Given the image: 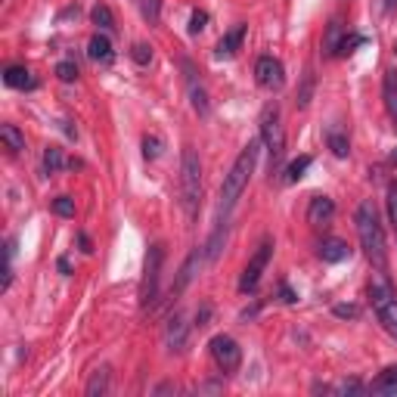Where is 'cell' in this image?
<instances>
[{
  "label": "cell",
  "instance_id": "obj_22",
  "mask_svg": "<svg viewBox=\"0 0 397 397\" xmlns=\"http://www.w3.org/2000/svg\"><path fill=\"white\" fill-rule=\"evenodd\" d=\"M345 34H347L345 25H341L338 19H332V22H329V31H326V53H329V56H338Z\"/></svg>",
  "mask_w": 397,
  "mask_h": 397
},
{
  "label": "cell",
  "instance_id": "obj_35",
  "mask_svg": "<svg viewBox=\"0 0 397 397\" xmlns=\"http://www.w3.org/2000/svg\"><path fill=\"white\" fill-rule=\"evenodd\" d=\"M205 25H208V12H205V10H192V16H190V34H198Z\"/></svg>",
  "mask_w": 397,
  "mask_h": 397
},
{
  "label": "cell",
  "instance_id": "obj_7",
  "mask_svg": "<svg viewBox=\"0 0 397 397\" xmlns=\"http://www.w3.org/2000/svg\"><path fill=\"white\" fill-rule=\"evenodd\" d=\"M270 254H273V242L264 239L258 245V252L252 254V261L245 264V270H242V279H239V292H242V295H248V292L258 289L261 276H264L267 264H270Z\"/></svg>",
  "mask_w": 397,
  "mask_h": 397
},
{
  "label": "cell",
  "instance_id": "obj_39",
  "mask_svg": "<svg viewBox=\"0 0 397 397\" xmlns=\"http://www.w3.org/2000/svg\"><path fill=\"white\" fill-rule=\"evenodd\" d=\"M56 267H59V273H65V276L72 273V264H68V258H59V261H56Z\"/></svg>",
  "mask_w": 397,
  "mask_h": 397
},
{
  "label": "cell",
  "instance_id": "obj_26",
  "mask_svg": "<svg viewBox=\"0 0 397 397\" xmlns=\"http://www.w3.org/2000/svg\"><path fill=\"white\" fill-rule=\"evenodd\" d=\"M90 19H93V25H96L99 31H115V16H112V10L105 3H96L90 10Z\"/></svg>",
  "mask_w": 397,
  "mask_h": 397
},
{
  "label": "cell",
  "instance_id": "obj_30",
  "mask_svg": "<svg viewBox=\"0 0 397 397\" xmlns=\"http://www.w3.org/2000/svg\"><path fill=\"white\" fill-rule=\"evenodd\" d=\"M385 205H388L391 227H394V233H397V177L388 183V198H385Z\"/></svg>",
  "mask_w": 397,
  "mask_h": 397
},
{
  "label": "cell",
  "instance_id": "obj_44",
  "mask_svg": "<svg viewBox=\"0 0 397 397\" xmlns=\"http://www.w3.org/2000/svg\"><path fill=\"white\" fill-rule=\"evenodd\" d=\"M394 50H397V43H394Z\"/></svg>",
  "mask_w": 397,
  "mask_h": 397
},
{
  "label": "cell",
  "instance_id": "obj_41",
  "mask_svg": "<svg viewBox=\"0 0 397 397\" xmlns=\"http://www.w3.org/2000/svg\"><path fill=\"white\" fill-rule=\"evenodd\" d=\"M167 391H174V385H171V382H165V385H159V388H155V394H167Z\"/></svg>",
  "mask_w": 397,
  "mask_h": 397
},
{
  "label": "cell",
  "instance_id": "obj_24",
  "mask_svg": "<svg viewBox=\"0 0 397 397\" xmlns=\"http://www.w3.org/2000/svg\"><path fill=\"white\" fill-rule=\"evenodd\" d=\"M65 165H68V161L62 159V149L59 146H47V149H43V174H47V177H50V174H59Z\"/></svg>",
  "mask_w": 397,
  "mask_h": 397
},
{
  "label": "cell",
  "instance_id": "obj_2",
  "mask_svg": "<svg viewBox=\"0 0 397 397\" xmlns=\"http://www.w3.org/2000/svg\"><path fill=\"white\" fill-rule=\"evenodd\" d=\"M258 152H261V143L252 140L239 155H236L230 174L223 177V186H221V211L223 214H227V211L239 202L242 192H245L248 180H252V174H254V165H258Z\"/></svg>",
  "mask_w": 397,
  "mask_h": 397
},
{
  "label": "cell",
  "instance_id": "obj_20",
  "mask_svg": "<svg viewBox=\"0 0 397 397\" xmlns=\"http://www.w3.org/2000/svg\"><path fill=\"white\" fill-rule=\"evenodd\" d=\"M326 143H329V149H332L335 159H347V152H351V140H347V134L341 128H329Z\"/></svg>",
  "mask_w": 397,
  "mask_h": 397
},
{
  "label": "cell",
  "instance_id": "obj_33",
  "mask_svg": "<svg viewBox=\"0 0 397 397\" xmlns=\"http://www.w3.org/2000/svg\"><path fill=\"white\" fill-rule=\"evenodd\" d=\"M56 78L65 81V84H72V81L78 78V65H74L72 59H62L59 65H56Z\"/></svg>",
  "mask_w": 397,
  "mask_h": 397
},
{
  "label": "cell",
  "instance_id": "obj_29",
  "mask_svg": "<svg viewBox=\"0 0 397 397\" xmlns=\"http://www.w3.org/2000/svg\"><path fill=\"white\" fill-rule=\"evenodd\" d=\"M161 146H165V143H161V136H155V134H146L143 136V155H146L149 161H155L161 155Z\"/></svg>",
  "mask_w": 397,
  "mask_h": 397
},
{
  "label": "cell",
  "instance_id": "obj_9",
  "mask_svg": "<svg viewBox=\"0 0 397 397\" xmlns=\"http://www.w3.org/2000/svg\"><path fill=\"white\" fill-rule=\"evenodd\" d=\"M254 81H258L264 90H279L285 84V68L276 56H261L254 62Z\"/></svg>",
  "mask_w": 397,
  "mask_h": 397
},
{
  "label": "cell",
  "instance_id": "obj_19",
  "mask_svg": "<svg viewBox=\"0 0 397 397\" xmlns=\"http://www.w3.org/2000/svg\"><path fill=\"white\" fill-rule=\"evenodd\" d=\"M109 378H112L109 366H99V369L90 376V382H87L84 394L87 397H105V394H109Z\"/></svg>",
  "mask_w": 397,
  "mask_h": 397
},
{
  "label": "cell",
  "instance_id": "obj_5",
  "mask_svg": "<svg viewBox=\"0 0 397 397\" xmlns=\"http://www.w3.org/2000/svg\"><path fill=\"white\" fill-rule=\"evenodd\" d=\"M369 301H372V310H376L378 323H382V329L391 338H397V295H394V289L385 283V276L369 283Z\"/></svg>",
  "mask_w": 397,
  "mask_h": 397
},
{
  "label": "cell",
  "instance_id": "obj_23",
  "mask_svg": "<svg viewBox=\"0 0 397 397\" xmlns=\"http://www.w3.org/2000/svg\"><path fill=\"white\" fill-rule=\"evenodd\" d=\"M0 140L6 143L10 152H22L25 149V134L16 128V124H3V128H0Z\"/></svg>",
  "mask_w": 397,
  "mask_h": 397
},
{
  "label": "cell",
  "instance_id": "obj_40",
  "mask_svg": "<svg viewBox=\"0 0 397 397\" xmlns=\"http://www.w3.org/2000/svg\"><path fill=\"white\" fill-rule=\"evenodd\" d=\"M341 391H363V385H360V382H345V385H341Z\"/></svg>",
  "mask_w": 397,
  "mask_h": 397
},
{
  "label": "cell",
  "instance_id": "obj_42",
  "mask_svg": "<svg viewBox=\"0 0 397 397\" xmlns=\"http://www.w3.org/2000/svg\"><path fill=\"white\" fill-rule=\"evenodd\" d=\"M78 242H81V248H84V252H90V239H87V236H84V233H81V236H78Z\"/></svg>",
  "mask_w": 397,
  "mask_h": 397
},
{
  "label": "cell",
  "instance_id": "obj_21",
  "mask_svg": "<svg viewBox=\"0 0 397 397\" xmlns=\"http://www.w3.org/2000/svg\"><path fill=\"white\" fill-rule=\"evenodd\" d=\"M223 239H227V221H221L211 233V239L205 242V261H217L221 258V248H223Z\"/></svg>",
  "mask_w": 397,
  "mask_h": 397
},
{
  "label": "cell",
  "instance_id": "obj_32",
  "mask_svg": "<svg viewBox=\"0 0 397 397\" xmlns=\"http://www.w3.org/2000/svg\"><path fill=\"white\" fill-rule=\"evenodd\" d=\"M53 214H59V217H74V198H72V196H56V198H53Z\"/></svg>",
  "mask_w": 397,
  "mask_h": 397
},
{
  "label": "cell",
  "instance_id": "obj_18",
  "mask_svg": "<svg viewBox=\"0 0 397 397\" xmlns=\"http://www.w3.org/2000/svg\"><path fill=\"white\" fill-rule=\"evenodd\" d=\"M347 254H351L347 242H341V239H323L320 242V258L326 261V264H338V261H345Z\"/></svg>",
  "mask_w": 397,
  "mask_h": 397
},
{
  "label": "cell",
  "instance_id": "obj_13",
  "mask_svg": "<svg viewBox=\"0 0 397 397\" xmlns=\"http://www.w3.org/2000/svg\"><path fill=\"white\" fill-rule=\"evenodd\" d=\"M242 41H245V25L239 22L221 37V43H217V59H230V56H236L239 47H242Z\"/></svg>",
  "mask_w": 397,
  "mask_h": 397
},
{
  "label": "cell",
  "instance_id": "obj_17",
  "mask_svg": "<svg viewBox=\"0 0 397 397\" xmlns=\"http://www.w3.org/2000/svg\"><path fill=\"white\" fill-rule=\"evenodd\" d=\"M382 96H385V109H388V115L397 121V68H388V72H385Z\"/></svg>",
  "mask_w": 397,
  "mask_h": 397
},
{
  "label": "cell",
  "instance_id": "obj_10",
  "mask_svg": "<svg viewBox=\"0 0 397 397\" xmlns=\"http://www.w3.org/2000/svg\"><path fill=\"white\" fill-rule=\"evenodd\" d=\"M186 338H190V323H186V316L180 314H171L167 316V326H165V345L171 347V351H183L186 347Z\"/></svg>",
  "mask_w": 397,
  "mask_h": 397
},
{
  "label": "cell",
  "instance_id": "obj_37",
  "mask_svg": "<svg viewBox=\"0 0 397 397\" xmlns=\"http://www.w3.org/2000/svg\"><path fill=\"white\" fill-rule=\"evenodd\" d=\"M208 316H211V307H208V304H202L198 314H196V326H208Z\"/></svg>",
  "mask_w": 397,
  "mask_h": 397
},
{
  "label": "cell",
  "instance_id": "obj_27",
  "mask_svg": "<svg viewBox=\"0 0 397 397\" xmlns=\"http://www.w3.org/2000/svg\"><path fill=\"white\" fill-rule=\"evenodd\" d=\"M310 155H298L295 161H289V167H285V183H298V180L304 177V171L310 167Z\"/></svg>",
  "mask_w": 397,
  "mask_h": 397
},
{
  "label": "cell",
  "instance_id": "obj_28",
  "mask_svg": "<svg viewBox=\"0 0 397 397\" xmlns=\"http://www.w3.org/2000/svg\"><path fill=\"white\" fill-rule=\"evenodd\" d=\"M136 6H140V16L146 19L149 25H159V19H161V0H136Z\"/></svg>",
  "mask_w": 397,
  "mask_h": 397
},
{
  "label": "cell",
  "instance_id": "obj_15",
  "mask_svg": "<svg viewBox=\"0 0 397 397\" xmlns=\"http://www.w3.org/2000/svg\"><path fill=\"white\" fill-rule=\"evenodd\" d=\"M3 84L12 87V90H31L37 81L31 78V72H28L25 65H10V68L3 72Z\"/></svg>",
  "mask_w": 397,
  "mask_h": 397
},
{
  "label": "cell",
  "instance_id": "obj_8",
  "mask_svg": "<svg viewBox=\"0 0 397 397\" xmlns=\"http://www.w3.org/2000/svg\"><path fill=\"white\" fill-rule=\"evenodd\" d=\"M211 357H214L217 369L221 372H236L242 363V347L236 345V338H230V335H214L211 338Z\"/></svg>",
  "mask_w": 397,
  "mask_h": 397
},
{
  "label": "cell",
  "instance_id": "obj_12",
  "mask_svg": "<svg viewBox=\"0 0 397 397\" xmlns=\"http://www.w3.org/2000/svg\"><path fill=\"white\" fill-rule=\"evenodd\" d=\"M87 56H90L93 62H99V65H112V62H115V50H112V41L105 37V31H96V34L90 37Z\"/></svg>",
  "mask_w": 397,
  "mask_h": 397
},
{
  "label": "cell",
  "instance_id": "obj_3",
  "mask_svg": "<svg viewBox=\"0 0 397 397\" xmlns=\"http://www.w3.org/2000/svg\"><path fill=\"white\" fill-rule=\"evenodd\" d=\"M180 205H183L186 217L196 221L198 205H202V161L192 146H186L180 155Z\"/></svg>",
  "mask_w": 397,
  "mask_h": 397
},
{
  "label": "cell",
  "instance_id": "obj_31",
  "mask_svg": "<svg viewBox=\"0 0 397 397\" xmlns=\"http://www.w3.org/2000/svg\"><path fill=\"white\" fill-rule=\"evenodd\" d=\"M130 59L136 62V65H149V62H152V47H149V43H134V47H130Z\"/></svg>",
  "mask_w": 397,
  "mask_h": 397
},
{
  "label": "cell",
  "instance_id": "obj_36",
  "mask_svg": "<svg viewBox=\"0 0 397 397\" xmlns=\"http://www.w3.org/2000/svg\"><path fill=\"white\" fill-rule=\"evenodd\" d=\"M332 314L341 316V320H354V316H360V307L357 304H335Z\"/></svg>",
  "mask_w": 397,
  "mask_h": 397
},
{
  "label": "cell",
  "instance_id": "obj_4",
  "mask_svg": "<svg viewBox=\"0 0 397 397\" xmlns=\"http://www.w3.org/2000/svg\"><path fill=\"white\" fill-rule=\"evenodd\" d=\"M261 143L267 146V167H270V177L279 174V165H283V155H285V130H283V121H279V105L270 103L264 105L261 112Z\"/></svg>",
  "mask_w": 397,
  "mask_h": 397
},
{
  "label": "cell",
  "instance_id": "obj_11",
  "mask_svg": "<svg viewBox=\"0 0 397 397\" xmlns=\"http://www.w3.org/2000/svg\"><path fill=\"white\" fill-rule=\"evenodd\" d=\"M183 72H186V90H190V99H192V109L198 112V115H208V93H205L202 81L196 78V68L190 65V62H183Z\"/></svg>",
  "mask_w": 397,
  "mask_h": 397
},
{
  "label": "cell",
  "instance_id": "obj_34",
  "mask_svg": "<svg viewBox=\"0 0 397 397\" xmlns=\"http://www.w3.org/2000/svg\"><path fill=\"white\" fill-rule=\"evenodd\" d=\"M310 93H314V74H304V84H301V90H298V109H307V103H310Z\"/></svg>",
  "mask_w": 397,
  "mask_h": 397
},
{
  "label": "cell",
  "instance_id": "obj_25",
  "mask_svg": "<svg viewBox=\"0 0 397 397\" xmlns=\"http://www.w3.org/2000/svg\"><path fill=\"white\" fill-rule=\"evenodd\" d=\"M372 391H378V394H397V366L378 372V378L372 382Z\"/></svg>",
  "mask_w": 397,
  "mask_h": 397
},
{
  "label": "cell",
  "instance_id": "obj_16",
  "mask_svg": "<svg viewBox=\"0 0 397 397\" xmlns=\"http://www.w3.org/2000/svg\"><path fill=\"white\" fill-rule=\"evenodd\" d=\"M205 258V252H190V258L183 261V267H180V276H177V283H174V295H180V292L186 289V285L192 283V276H196V267H198V261Z\"/></svg>",
  "mask_w": 397,
  "mask_h": 397
},
{
  "label": "cell",
  "instance_id": "obj_1",
  "mask_svg": "<svg viewBox=\"0 0 397 397\" xmlns=\"http://www.w3.org/2000/svg\"><path fill=\"white\" fill-rule=\"evenodd\" d=\"M354 223H357V239H360V248H363L366 261H369L378 273H388V242H385V230H382V223H378V211L369 198H363V202L357 205Z\"/></svg>",
  "mask_w": 397,
  "mask_h": 397
},
{
  "label": "cell",
  "instance_id": "obj_14",
  "mask_svg": "<svg viewBox=\"0 0 397 397\" xmlns=\"http://www.w3.org/2000/svg\"><path fill=\"white\" fill-rule=\"evenodd\" d=\"M335 214V202L329 196H314L307 205V221L314 223V227H320V223H329Z\"/></svg>",
  "mask_w": 397,
  "mask_h": 397
},
{
  "label": "cell",
  "instance_id": "obj_6",
  "mask_svg": "<svg viewBox=\"0 0 397 397\" xmlns=\"http://www.w3.org/2000/svg\"><path fill=\"white\" fill-rule=\"evenodd\" d=\"M161 261H165V248H161V245H149L146 270H143V283H140V304H143V307H155V301H159Z\"/></svg>",
  "mask_w": 397,
  "mask_h": 397
},
{
  "label": "cell",
  "instance_id": "obj_38",
  "mask_svg": "<svg viewBox=\"0 0 397 397\" xmlns=\"http://www.w3.org/2000/svg\"><path fill=\"white\" fill-rule=\"evenodd\" d=\"M279 295H283V301H285V304H295V301H298V295H295V292H292L285 283L279 285Z\"/></svg>",
  "mask_w": 397,
  "mask_h": 397
},
{
  "label": "cell",
  "instance_id": "obj_43",
  "mask_svg": "<svg viewBox=\"0 0 397 397\" xmlns=\"http://www.w3.org/2000/svg\"><path fill=\"white\" fill-rule=\"evenodd\" d=\"M397 10V0H385V12H394Z\"/></svg>",
  "mask_w": 397,
  "mask_h": 397
}]
</instances>
